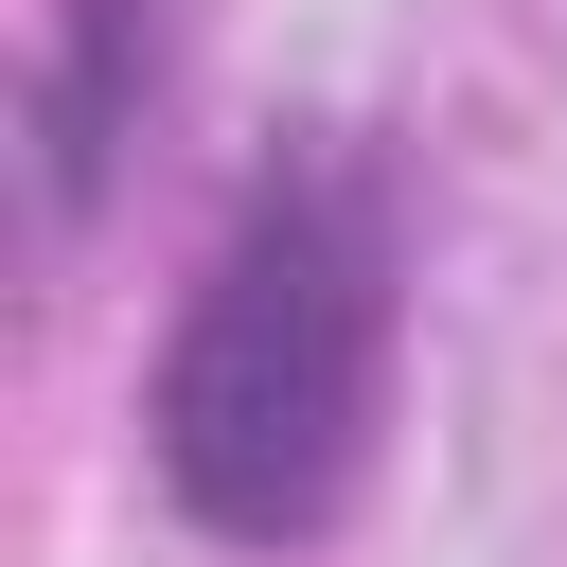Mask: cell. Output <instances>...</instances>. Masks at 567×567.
I'll list each match as a JSON object with an SVG mask.
<instances>
[{"label":"cell","mask_w":567,"mask_h":567,"mask_svg":"<svg viewBox=\"0 0 567 567\" xmlns=\"http://www.w3.org/2000/svg\"><path fill=\"white\" fill-rule=\"evenodd\" d=\"M390 177L354 142H284L248 177V213L213 230L195 301H177V354H159V496L230 549H301L354 514L372 478V425H390Z\"/></svg>","instance_id":"obj_1"},{"label":"cell","mask_w":567,"mask_h":567,"mask_svg":"<svg viewBox=\"0 0 567 567\" xmlns=\"http://www.w3.org/2000/svg\"><path fill=\"white\" fill-rule=\"evenodd\" d=\"M142 71H159V0H71V71H53V106H35V142H53V213H89L106 124L142 106Z\"/></svg>","instance_id":"obj_2"}]
</instances>
